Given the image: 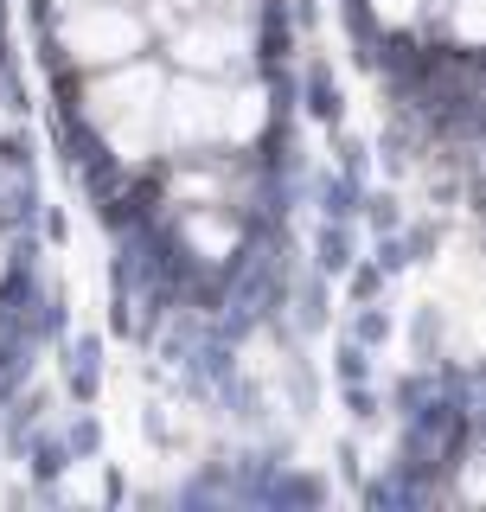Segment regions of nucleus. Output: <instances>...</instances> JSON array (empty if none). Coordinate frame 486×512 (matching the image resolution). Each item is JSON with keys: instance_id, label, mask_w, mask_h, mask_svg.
I'll return each mask as SVG.
<instances>
[{"instance_id": "nucleus-7", "label": "nucleus", "mask_w": 486, "mask_h": 512, "mask_svg": "<svg viewBox=\"0 0 486 512\" xmlns=\"http://www.w3.org/2000/svg\"><path fill=\"white\" fill-rule=\"evenodd\" d=\"M192 244H199V250H231V231L212 224V218H192Z\"/></svg>"}, {"instance_id": "nucleus-1", "label": "nucleus", "mask_w": 486, "mask_h": 512, "mask_svg": "<svg viewBox=\"0 0 486 512\" xmlns=\"http://www.w3.org/2000/svg\"><path fill=\"white\" fill-rule=\"evenodd\" d=\"M263 128V90H224L212 77H186L160 96V135L173 148H205V141H250Z\"/></svg>"}, {"instance_id": "nucleus-6", "label": "nucleus", "mask_w": 486, "mask_h": 512, "mask_svg": "<svg viewBox=\"0 0 486 512\" xmlns=\"http://www.w3.org/2000/svg\"><path fill=\"white\" fill-rule=\"evenodd\" d=\"M416 7H423V0H371V13H378L384 26H410Z\"/></svg>"}, {"instance_id": "nucleus-8", "label": "nucleus", "mask_w": 486, "mask_h": 512, "mask_svg": "<svg viewBox=\"0 0 486 512\" xmlns=\"http://www.w3.org/2000/svg\"><path fill=\"white\" fill-rule=\"evenodd\" d=\"M467 493H474V500H486V468H474V474H467Z\"/></svg>"}, {"instance_id": "nucleus-2", "label": "nucleus", "mask_w": 486, "mask_h": 512, "mask_svg": "<svg viewBox=\"0 0 486 512\" xmlns=\"http://www.w3.org/2000/svg\"><path fill=\"white\" fill-rule=\"evenodd\" d=\"M160 96H167V84H160L154 64L122 58V71H109L103 84L90 90V122L103 128L128 160H141L160 141Z\"/></svg>"}, {"instance_id": "nucleus-4", "label": "nucleus", "mask_w": 486, "mask_h": 512, "mask_svg": "<svg viewBox=\"0 0 486 512\" xmlns=\"http://www.w3.org/2000/svg\"><path fill=\"white\" fill-rule=\"evenodd\" d=\"M173 58L186 64V71H231L243 58V26H231L224 13H205V20H192L180 39H173Z\"/></svg>"}, {"instance_id": "nucleus-5", "label": "nucleus", "mask_w": 486, "mask_h": 512, "mask_svg": "<svg viewBox=\"0 0 486 512\" xmlns=\"http://www.w3.org/2000/svg\"><path fill=\"white\" fill-rule=\"evenodd\" d=\"M455 32L486 45V0H455Z\"/></svg>"}, {"instance_id": "nucleus-3", "label": "nucleus", "mask_w": 486, "mask_h": 512, "mask_svg": "<svg viewBox=\"0 0 486 512\" xmlns=\"http://www.w3.org/2000/svg\"><path fill=\"white\" fill-rule=\"evenodd\" d=\"M141 20L128 7H109V0H77L71 20H64V52L77 64H122L128 52H141Z\"/></svg>"}]
</instances>
